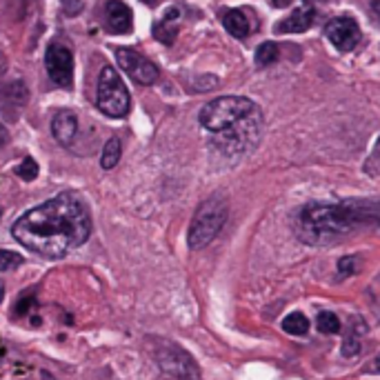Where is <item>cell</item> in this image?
<instances>
[{"label":"cell","instance_id":"1","mask_svg":"<svg viewBox=\"0 0 380 380\" xmlns=\"http://www.w3.org/2000/svg\"><path fill=\"white\" fill-rule=\"evenodd\" d=\"M92 233V216L85 200L74 192H63L42 205L22 214L14 227V236L22 247L44 256L63 258L65 254L81 247Z\"/></svg>","mask_w":380,"mask_h":380},{"label":"cell","instance_id":"2","mask_svg":"<svg viewBox=\"0 0 380 380\" xmlns=\"http://www.w3.org/2000/svg\"><path fill=\"white\" fill-rule=\"evenodd\" d=\"M378 205L380 203H372V200H345L338 205L309 203L298 209L294 218V231L300 242L314 245V247L338 245L356 227L376 220Z\"/></svg>","mask_w":380,"mask_h":380},{"label":"cell","instance_id":"3","mask_svg":"<svg viewBox=\"0 0 380 380\" xmlns=\"http://www.w3.org/2000/svg\"><path fill=\"white\" fill-rule=\"evenodd\" d=\"M261 136H263V114L256 107L249 116L238 120L233 127L214 133L211 147L220 151L222 156H227V158H240V156L249 154L261 142Z\"/></svg>","mask_w":380,"mask_h":380},{"label":"cell","instance_id":"4","mask_svg":"<svg viewBox=\"0 0 380 380\" xmlns=\"http://www.w3.org/2000/svg\"><path fill=\"white\" fill-rule=\"evenodd\" d=\"M227 222V203L222 196H211L196 209L187 233L189 249H203L214 240Z\"/></svg>","mask_w":380,"mask_h":380},{"label":"cell","instance_id":"5","mask_svg":"<svg viewBox=\"0 0 380 380\" xmlns=\"http://www.w3.org/2000/svg\"><path fill=\"white\" fill-rule=\"evenodd\" d=\"M254 109L256 103L245 96H220L200 109L198 120L203 129H207L209 133H220L233 127L245 116H249Z\"/></svg>","mask_w":380,"mask_h":380},{"label":"cell","instance_id":"6","mask_svg":"<svg viewBox=\"0 0 380 380\" xmlns=\"http://www.w3.org/2000/svg\"><path fill=\"white\" fill-rule=\"evenodd\" d=\"M98 109L109 118H122L129 114L131 98L120 74L114 67L105 65L98 78V96H96Z\"/></svg>","mask_w":380,"mask_h":380},{"label":"cell","instance_id":"7","mask_svg":"<svg viewBox=\"0 0 380 380\" xmlns=\"http://www.w3.org/2000/svg\"><path fill=\"white\" fill-rule=\"evenodd\" d=\"M151 354L165 374H170L178 380H198V365L176 342L158 340L156 345H151Z\"/></svg>","mask_w":380,"mask_h":380},{"label":"cell","instance_id":"8","mask_svg":"<svg viewBox=\"0 0 380 380\" xmlns=\"http://www.w3.org/2000/svg\"><path fill=\"white\" fill-rule=\"evenodd\" d=\"M44 67H47L51 83L63 89L74 87V53L69 47L60 42H51L47 53H44Z\"/></svg>","mask_w":380,"mask_h":380},{"label":"cell","instance_id":"9","mask_svg":"<svg viewBox=\"0 0 380 380\" xmlns=\"http://www.w3.org/2000/svg\"><path fill=\"white\" fill-rule=\"evenodd\" d=\"M116 58H118V65L125 69V74L138 85H154L158 81V69H156V65L144 58L142 53H138L136 49L118 47Z\"/></svg>","mask_w":380,"mask_h":380},{"label":"cell","instance_id":"10","mask_svg":"<svg viewBox=\"0 0 380 380\" xmlns=\"http://www.w3.org/2000/svg\"><path fill=\"white\" fill-rule=\"evenodd\" d=\"M325 36L338 51H352L361 40V27L354 18L340 16L327 22Z\"/></svg>","mask_w":380,"mask_h":380},{"label":"cell","instance_id":"11","mask_svg":"<svg viewBox=\"0 0 380 380\" xmlns=\"http://www.w3.org/2000/svg\"><path fill=\"white\" fill-rule=\"evenodd\" d=\"M105 27L109 33H129L133 27V14L122 0H109L105 7Z\"/></svg>","mask_w":380,"mask_h":380},{"label":"cell","instance_id":"12","mask_svg":"<svg viewBox=\"0 0 380 380\" xmlns=\"http://www.w3.org/2000/svg\"><path fill=\"white\" fill-rule=\"evenodd\" d=\"M51 133L63 147H69L76 138V133H78V116L69 109L56 111V116L51 120Z\"/></svg>","mask_w":380,"mask_h":380},{"label":"cell","instance_id":"13","mask_svg":"<svg viewBox=\"0 0 380 380\" xmlns=\"http://www.w3.org/2000/svg\"><path fill=\"white\" fill-rule=\"evenodd\" d=\"M178 20H181V9L170 7L165 11V16L154 25V38L163 44H174L178 36Z\"/></svg>","mask_w":380,"mask_h":380},{"label":"cell","instance_id":"14","mask_svg":"<svg viewBox=\"0 0 380 380\" xmlns=\"http://www.w3.org/2000/svg\"><path fill=\"white\" fill-rule=\"evenodd\" d=\"M314 20H316L314 9H294L292 16H287L285 20L278 22L276 31L278 33H303L314 25Z\"/></svg>","mask_w":380,"mask_h":380},{"label":"cell","instance_id":"15","mask_svg":"<svg viewBox=\"0 0 380 380\" xmlns=\"http://www.w3.org/2000/svg\"><path fill=\"white\" fill-rule=\"evenodd\" d=\"M222 25H225V29L233 38H247L251 31L249 16L245 14L242 9H227L225 14H222Z\"/></svg>","mask_w":380,"mask_h":380},{"label":"cell","instance_id":"16","mask_svg":"<svg viewBox=\"0 0 380 380\" xmlns=\"http://www.w3.org/2000/svg\"><path fill=\"white\" fill-rule=\"evenodd\" d=\"M0 98L5 100L7 105H14V107H22L27 103V87L22 81H14L5 85L3 89H0Z\"/></svg>","mask_w":380,"mask_h":380},{"label":"cell","instance_id":"17","mask_svg":"<svg viewBox=\"0 0 380 380\" xmlns=\"http://www.w3.org/2000/svg\"><path fill=\"white\" fill-rule=\"evenodd\" d=\"M122 156V144L118 138H109L103 147V156H100V165H103V170H114L118 165Z\"/></svg>","mask_w":380,"mask_h":380},{"label":"cell","instance_id":"18","mask_svg":"<svg viewBox=\"0 0 380 380\" xmlns=\"http://www.w3.org/2000/svg\"><path fill=\"white\" fill-rule=\"evenodd\" d=\"M278 56H281V51H278V44L272 42V40H267L263 42L258 49H256V65L258 67H270L278 60Z\"/></svg>","mask_w":380,"mask_h":380},{"label":"cell","instance_id":"19","mask_svg":"<svg viewBox=\"0 0 380 380\" xmlns=\"http://www.w3.org/2000/svg\"><path fill=\"white\" fill-rule=\"evenodd\" d=\"M283 329L287 333H292V336H303L309 329V320L300 314V311H294V314H289L285 320H283Z\"/></svg>","mask_w":380,"mask_h":380},{"label":"cell","instance_id":"20","mask_svg":"<svg viewBox=\"0 0 380 380\" xmlns=\"http://www.w3.org/2000/svg\"><path fill=\"white\" fill-rule=\"evenodd\" d=\"M316 327L322 333H338L340 331V320H338L336 314H331V311H320L318 318H316Z\"/></svg>","mask_w":380,"mask_h":380},{"label":"cell","instance_id":"21","mask_svg":"<svg viewBox=\"0 0 380 380\" xmlns=\"http://www.w3.org/2000/svg\"><path fill=\"white\" fill-rule=\"evenodd\" d=\"M22 265V256L9 249H0V272H11Z\"/></svg>","mask_w":380,"mask_h":380},{"label":"cell","instance_id":"22","mask_svg":"<svg viewBox=\"0 0 380 380\" xmlns=\"http://www.w3.org/2000/svg\"><path fill=\"white\" fill-rule=\"evenodd\" d=\"M16 174L22 178V181H36V176H38V163L33 160V158H25L18 167H16Z\"/></svg>","mask_w":380,"mask_h":380},{"label":"cell","instance_id":"23","mask_svg":"<svg viewBox=\"0 0 380 380\" xmlns=\"http://www.w3.org/2000/svg\"><path fill=\"white\" fill-rule=\"evenodd\" d=\"M365 172L367 174H372V176H378L380 174V138L376 142V147L370 156V160L365 163Z\"/></svg>","mask_w":380,"mask_h":380},{"label":"cell","instance_id":"24","mask_svg":"<svg viewBox=\"0 0 380 380\" xmlns=\"http://www.w3.org/2000/svg\"><path fill=\"white\" fill-rule=\"evenodd\" d=\"M338 270H340V274H358V270H361L358 256H347V258H340Z\"/></svg>","mask_w":380,"mask_h":380},{"label":"cell","instance_id":"25","mask_svg":"<svg viewBox=\"0 0 380 380\" xmlns=\"http://www.w3.org/2000/svg\"><path fill=\"white\" fill-rule=\"evenodd\" d=\"M60 5L65 9V14H69V16H78L83 11V0H60Z\"/></svg>","mask_w":380,"mask_h":380},{"label":"cell","instance_id":"26","mask_svg":"<svg viewBox=\"0 0 380 380\" xmlns=\"http://www.w3.org/2000/svg\"><path fill=\"white\" fill-rule=\"evenodd\" d=\"M358 349H361L358 340H356V338H345V342H342V356H354V354H358Z\"/></svg>","mask_w":380,"mask_h":380},{"label":"cell","instance_id":"27","mask_svg":"<svg viewBox=\"0 0 380 380\" xmlns=\"http://www.w3.org/2000/svg\"><path fill=\"white\" fill-rule=\"evenodd\" d=\"M31 305H33V298H22V300H18L14 309H16V314H18V316H25Z\"/></svg>","mask_w":380,"mask_h":380},{"label":"cell","instance_id":"28","mask_svg":"<svg viewBox=\"0 0 380 380\" xmlns=\"http://www.w3.org/2000/svg\"><path fill=\"white\" fill-rule=\"evenodd\" d=\"M372 16L376 20V25L380 27V0H374L372 3Z\"/></svg>","mask_w":380,"mask_h":380},{"label":"cell","instance_id":"29","mask_svg":"<svg viewBox=\"0 0 380 380\" xmlns=\"http://www.w3.org/2000/svg\"><path fill=\"white\" fill-rule=\"evenodd\" d=\"M7 142H9V131L3 125H0V147H5Z\"/></svg>","mask_w":380,"mask_h":380},{"label":"cell","instance_id":"30","mask_svg":"<svg viewBox=\"0 0 380 380\" xmlns=\"http://www.w3.org/2000/svg\"><path fill=\"white\" fill-rule=\"evenodd\" d=\"M272 5L278 7V9H285V7L292 5V0H272Z\"/></svg>","mask_w":380,"mask_h":380},{"label":"cell","instance_id":"31","mask_svg":"<svg viewBox=\"0 0 380 380\" xmlns=\"http://www.w3.org/2000/svg\"><path fill=\"white\" fill-rule=\"evenodd\" d=\"M374 370H376V372L380 374V354L376 356V361H374Z\"/></svg>","mask_w":380,"mask_h":380},{"label":"cell","instance_id":"32","mask_svg":"<svg viewBox=\"0 0 380 380\" xmlns=\"http://www.w3.org/2000/svg\"><path fill=\"white\" fill-rule=\"evenodd\" d=\"M3 298H5V285L0 281V303H3Z\"/></svg>","mask_w":380,"mask_h":380},{"label":"cell","instance_id":"33","mask_svg":"<svg viewBox=\"0 0 380 380\" xmlns=\"http://www.w3.org/2000/svg\"><path fill=\"white\" fill-rule=\"evenodd\" d=\"M305 3H309V5H314V3H329V0H305Z\"/></svg>","mask_w":380,"mask_h":380},{"label":"cell","instance_id":"34","mask_svg":"<svg viewBox=\"0 0 380 380\" xmlns=\"http://www.w3.org/2000/svg\"><path fill=\"white\" fill-rule=\"evenodd\" d=\"M142 3H147V5H156L158 0H142Z\"/></svg>","mask_w":380,"mask_h":380},{"label":"cell","instance_id":"35","mask_svg":"<svg viewBox=\"0 0 380 380\" xmlns=\"http://www.w3.org/2000/svg\"><path fill=\"white\" fill-rule=\"evenodd\" d=\"M376 220H378V222H380V209H378V218H376Z\"/></svg>","mask_w":380,"mask_h":380},{"label":"cell","instance_id":"36","mask_svg":"<svg viewBox=\"0 0 380 380\" xmlns=\"http://www.w3.org/2000/svg\"><path fill=\"white\" fill-rule=\"evenodd\" d=\"M0 216H3V211H0Z\"/></svg>","mask_w":380,"mask_h":380}]
</instances>
